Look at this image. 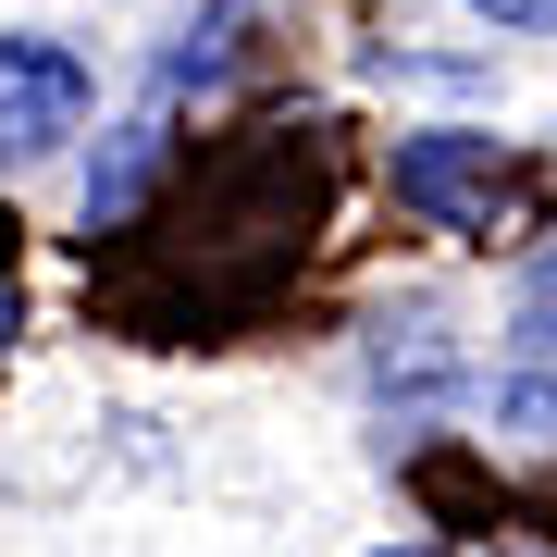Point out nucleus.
Instances as JSON below:
<instances>
[{
  "label": "nucleus",
  "mask_w": 557,
  "mask_h": 557,
  "mask_svg": "<svg viewBox=\"0 0 557 557\" xmlns=\"http://www.w3.org/2000/svg\"><path fill=\"white\" fill-rule=\"evenodd\" d=\"M87 124V62L62 38H0V161H50Z\"/></svg>",
  "instance_id": "f257e3e1"
},
{
  "label": "nucleus",
  "mask_w": 557,
  "mask_h": 557,
  "mask_svg": "<svg viewBox=\"0 0 557 557\" xmlns=\"http://www.w3.org/2000/svg\"><path fill=\"white\" fill-rule=\"evenodd\" d=\"M397 199L434 211L446 236H483L496 199H508V161H496V137H409L397 149Z\"/></svg>",
  "instance_id": "f03ea898"
},
{
  "label": "nucleus",
  "mask_w": 557,
  "mask_h": 557,
  "mask_svg": "<svg viewBox=\"0 0 557 557\" xmlns=\"http://www.w3.org/2000/svg\"><path fill=\"white\" fill-rule=\"evenodd\" d=\"M496 409L520 421V434H557V359H508V384H496Z\"/></svg>",
  "instance_id": "7ed1b4c3"
},
{
  "label": "nucleus",
  "mask_w": 557,
  "mask_h": 557,
  "mask_svg": "<svg viewBox=\"0 0 557 557\" xmlns=\"http://www.w3.org/2000/svg\"><path fill=\"white\" fill-rule=\"evenodd\" d=\"M483 25H533V38H557V0H471Z\"/></svg>",
  "instance_id": "20e7f679"
},
{
  "label": "nucleus",
  "mask_w": 557,
  "mask_h": 557,
  "mask_svg": "<svg viewBox=\"0 0 557 557\" xmlns=\"http://www.w3.org/2000/svg\"><path fill=\"white\" fill-rule=\"evenodd\" d=\"M384 557H446V545H384Z\"/></svg>",
  "instance_id": "39448f33"
},
{
  "label": "nucleus",
  "mask_w": 557,
  "mask_h": 557,
  "mask_svg": "<svg viewBox=\"0 0 557 557\" xmlns=\"http://www.w3.org/2000/svg\"><path fill=\"white\" fill-rule=\"evenodd\" d=\"M0 335H13V298H0Z\"/></svg>",
  "instance_id": "423d86ee"
}]
</instances>
